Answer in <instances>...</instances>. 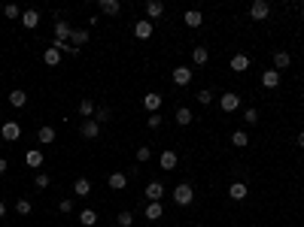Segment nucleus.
<instances>
[{
  "label": "nucleus",
  "mask_w": 304,
  "mask_h": 227,
  "mask_svg": "<svg viewBox=\"0 0 304 227\" xmlns=\"http://www.w3.org/2000/svg\"><path fill=\"white\" fill-rule=\"evenodd\" d=\"M183 21L189 28H201V21H204V15H201V9H189V13L183 15Z\"/></svg>",
  "instance_id": "412c9836"
},
{
  "label": "nucleus",
  "mask_w": 304,
  "mask_h": 227,
  "mask_svg": "<svg viewBox=\"0 0 304 227\" xmlns=\"http://www.w3.org/2000/svg\"><path fill=\"white\" fill-rule=\"evenodd\" d=\"M80 133L85 136V140H95V136L100 133V124L95 118H85V121H80Z\"/></svg>",
  "instance_id": "7ed1b4c3"
},
{
  "label": "nucleus",
  "mask_w": 304,
  "mask_h": 227,
  "mask_svg": "<svg viewBox=\"0 0 304 227\" xmlns=\"http://www.w3.org/2000/svg\"><path fill=\"white\" fill-rule=\"evenodd\" d=\"M231 70L234 73H246L250 70V55H234L231 58Z\"/></svg>",
  "instance_id": "ddd939ff"
},
{
  "label": "nucleus",
  "mask_w": 304,
  "mask_h": 227,
  "mask_svg": "<svg viewBox=\"0 0 304 227\" xmlns=\"http://www.w3.org/2000/svg\"><path fill=\"white\" fill-rule=\"evenodd\" d=\"M116 224H119V227H131V224H134V218H131V212H119V218H116Z\"/></svg>",
  "instance_id": "58836bf2"
},
{
  "label": "nucleus",
  "mask_w": 304,
  "mask_h": 227,
  "mask_svg": "<svg viewBox=\"0 0 304 227\" xmlns=\"http://www.w3.org/2000/svg\"><path fill=\"white\" fill-rule=\"evenodd\" d=\"M246 194H250V188H246L243 182H234V185L228 188V197L231 200H246Z\"/></svg>",
  "instance_id": "6ab92c4d"
},
{
  "label": "nucleus",
  "mask_w": 304,
  "mask_h": 227,
  "mask_svg": "<svg viewBox=\"0 0 304 227\" xmlns=\"http://www.w3.org/2000/svg\"><path fill=\"white\" fill-rule=\"evenodd\" d=\"M110 115H112V112H110L107 106H97V109H95V121H97V124H107Z\"/></svg>",
  "instance_id": "473e14b6"
},
{
  "label": "nucleus",
  "mask_w": 304,
  "mask_h": 227,
  "mask_svg": "<svg viewBox=\"0 0 304 227\" xmlns=\"http://www.w3.org/2000/svg\"><path fill=\"white\" fill-rule=\"evenodd\" d=\"M70 33H73V28L67 25V21H58V25H55V40L58 43H70Z\"/></svg>",
  "instance_id": "9b49d317"
},
{
  "label": "nucleus",
  "mask_w": 304,
  "mask_h": 227,
  "mask_svg": "<svg viewBox=\"0 0 304 227\" xmlns=\"http://www.w3.org/2000/svg\"><path fill=\"white\" fill-rule=\"evenodd\" d=\"M207 58H210V52L204 49V45H198V49H192V61H195L198 67H204V64H207Z\"/></svg>",
  "instance_id": "c85d7f7f"
},
{
  "label": "nucleus",
  "mask_w": 304,
  "mask_h": 227,
  "mask_svg": "<svg viewBox=\"0 0 304 227\" xmlns=\"http://www.w3.org/2000/svg\"><path fill=\"white\" fill-rule=\"evenodd\" d=\"M80 224H82V227H95V224H97V212H95V209H82V212H80Z\"/></svg>",
  "instance_id": "b1692460"
},
{
  "label": "nucleus",
  "mask_w": 304,
  "mask_h": 227,
  "mask_svg": "<svg viewBox=\"0 0 304 227\" xmlns=\"http://www.w3.org/2000/svg\"><path fill=\"white\" fill-rule=\"evenodd\" d=\"M243 121H250V124H256V121H258V109H253V106H250V109H246V112H243Z\"/></svg>",
  "instance_id": "a19ab883"
},
{
  "label": "nucleus",
  "mask_w": 304,
  "mask_h": 227,
  "mask_svg": "<svg viewBox=\"0 0 304 227\" xmlns=\"http://www.w3.org/2000/svg\"><path fill=\"white\" fill-rule=\"evenodd\" d=\"M268 13H271V6L265 3V0H256V3L250 6V18H256V21H262V18H268Z\"/></svg>",
  "instance_id": "0eeeda50"
},
{
  "label": "nucleus",
  "mask_w": 304,
  "mask_h": 227,
  "mask_svg": "<svg viewBox=\"0 0 304 227\" xmlns=\"http://www.w3.org/2000/svg\"><path fill=\"white\" fill-rule=\"evenodd\" d=\"M58 209H61L64 215H67V212H73V200H70V197H67V200H61V203H58Z\"/></svg>",
  "instance_id": "79ce46f5"
},
{
  "label": "nucleus",
  "mask_w": 304,
  "mask_h": 227,
  "mask_svg": "<svg viewBox=\"0 0 304 227\" xmlns=\"http://www.w3.org/2000/svg\"><path fill=\"white\" fill-rule=\"evenodd\" d=\"M198 103H201V106L213 103V91H207V88H204V91H198Z\"/></svg>",
  "instance_id": "4c0bfd02"
},
{
  "label": "nucleus",
  "mask_w": 304,
  "mask_h": 227,
  "mask_svg": "<svg viewBox=\"0 0 304 227\" xmlns=\"http://www.w3.org/2000/svg\"><path fill=\"white\" fill-rule=\"evenodd\" d=\"M80 115H82V118H92V115H95V103H92L88 97L80 100Z\"/></svg>",
  "instance_id": "2f4dec72"
},
{
  "label": "nucleus",
  "mask_w": 304,
  "mask_h": 227,
  "mask_svg": "<svg viewBox=\"0 0 304 227\" xmlns=\"http://www.w3.org/2000/svg\"><path fill=\"white\" fill-rule=\"evenodd\" d=\"M143 215H146V218H149V221H159L161 215H164V206H161V203H146Z\"/></svg>",
  "instance_id": "2eb2a0df"
},
{
  "label": "nucleus",
  "mask_w": 304,
  "mask_h": 227,
  "mask_svg": "<svg viewBox=\"0 0 304 227\" xmlns=\"http://www.w3.org/2000/svg\"><path fill=\"white\" fill-rule=\"evenodd\" d=\"M298 149H304V130L298 133Z\"/></svg>",
  "instance_id": "c03bdc74"
},
{
  "label": "nucleus",
  "mask_w": 304,
  "mask_h": 227,
  "mask_svg": "<svg viewBox=\"0 0 304 227\" xmlns=\"http://www.w3.org/2000/svg\"><path fill=\"white\" fill-rule=\"evenodd\" d=\"M6 170H9V164L3 161V157H0V176H3V173H6Z\"/></svg>",
  "instance_id": "37998d69"
},
{
  "label": "nucleus",
  "mask_w": 304,
  "mask_h": 227,
  "mask_svg": "<svg viewBox=\"0 0 304 227\" xmlns=\"http://www.w3.org/2000/svg\"><path fill=\"white\" fill-rule=\"evenodd\" d=\"M33 185H37L40 191H43V188H49V176H46V173H37V179H33Z\"/></svg>",
  "instance_id": "ea45409f"
},
{
  "label": "nucleus",
  "mask_w": 304,
  "mask_h": 227,
  "mask_svg": "<svg viewBox=\"0 0 304 227\" xmlns=\"http://www.w3.org/2000/svg\"><path fill=\"white\" fill-rule=\"evenodd\" d=\"M143 106H146V112H149V115H152V112H159V109H161V94H146V97H143Z\"/></svg>",
  "instance_id": "dca6fc26"
},
{
  "label": "nucleus",
  "mask_w": 304,
  "mask_h": 227,
  "mask_svg": "<svg viewBox=\"0 0 304 227\" xmlns=\"http://www.w3.org/2000/svg\"><path fill=\"white\" fill-rule=\"evenodd\" d=\"M149 157H152V149H149V145H140V149H137V161H140V164H146Z\"/></svg>",
  "instance_id": "c9c22d12"
},
{
  "label": "nucleus",
  "mask_w": 304,
  "mask_h": 227,
  "mask_svg": "<svg viewBox=\"0 0 304 227\" xmlns=\"http://www.w3.org/2000/svg\"><path fill=\"white\" fill-rule=\"evenodd\" d=\"M219 106H222V112H234V109L240 106V97L228 91V94H222V97H219Z\"/></svg>",
  "instance_id": "6e6552de"
},
{
  "label": "nucleus",
  "mask_w": 304,
  "mask_h": 227,
  "mask_svg": "<svg viewBox=\"0 0 304 227\" xmlns=\"http://www.w3.org/2000/svg\"><path fill=\"white\" fill-rule=\"evenodd\" d=\"M37 140H40L43 145H52V142H55V128H49V124H43V128L37 130Z\"/></svg>",
  "instance_id": "aec40b11"
},
{
  "label": "nucleus",
  "mask_w": 304,
  "mask_h": 227,
  "mask_svg": "<svg viewBox=\"0 0 304 227\" xmlns=\"http://www.w3.org/2000/svg\"><path fill=\"white\" fill-rule=\"evenodd\" d=\"M289 64H292L289 52H274V70H277V73H280V70H286Z\"/></svg>",
  "instance_id": "4be33fe9"
},
{
  "label": "nucleus",
  "mask_w": 304,
  "mask_h": 227,
  "mask_svg": "<svg viewBox=\"0 0 304 227\" xmlns=\"http://www.w3.org/2000/svg\"><path fill=\"white\" fill-rule=\"evenodd\" d=\"M73 194H80V197H88V194H92V182H88L85 176H80V179L73 182Z\"/></svg>",
  "instance_id": "4468645a"
},
{
  "label": "nucleus",
  "mask_w": 304,
  "mask_h": 227,
  "mask_svg": "<svg viewBox=\"0 0 304 227\" xmlns=\"http://www.w3.org/2000/svg\"><path fill=\"white\" fill-rule=\"evenodd\" d=\"M161 121H164V118H161V112H152V115H149V118H146V124H149V130H155V128H161Z\"/></svg>",
  "instance_id": "f704fd0d"
},
{
  "label": "nucleus",
  "mask_w": 304,
  "mask_h": 227,
  "mask_svg": "<svg viewBox=\"0 0 304 227\" xmlns=\"http://www.w3.org/2000/svg\"><path fill=\"white\" fill-rule=\"evenodd\" d=\"M301 13H304V3H301Z\"/></svg>",
  "instance_id": "49530a36"
},
{
  "label": "nucleus",
  "mask_w": 304,
  "mask_h": 227,
  "mask_svg": "<svg viewBox=\"0 0 304 227\" xmlns=\"http://www.w3.org/2000/svg\"><path fill=\"white\" fill-rule=\"evenodd\" d=\"M192 200H195V191H192L189 182H183V185L174 188V203H176V206H189Z\"/></svg>",
  "instance_id": "f257e3e1"
},
{
  "label": "nucleus",
  "mask_w": 304,
  "mask_h": 227,
  "mask_svg": "<svg viewBox=\"0 0 304 227\" xmlns=\"http://www.w3.org/2000/svg\"><path fill=\"white\" fill-rule=\"evenodd\" d=\"M231 145H238V149L250 145V136H246V130H234V133H231Z\"/></svg>",
  "instance_id": "7c9ffc66"
},
{
  "label": "nucleus",
  "mask_w": 304,
  "mask_h": 227,
  "mask_svg": "<svg viewBox=\"0 0 304 227\" xmlns=\"http://www.w3.org/2000/svg\"><path fill=\"white\" fill-rule=\"evenodd\" d=\"M43 61H46L49 67H58V64H61V52H58V49H52V45H49V49L43 52Z\"/></svg>",
  "instance_id": "393cba45"
},
{
  "label": "nucleus",
  "mask_w": 304,
  "mask_h": 227,
  "mask_svg": "<svg viewBox=\"0 0 304 227\" xmlns=\"http://www.w3.org/2000/svg\"><path fill=\"white\" fill-rule=\"evenodd\" d=\"M143 9H146V18H149V21H155V18L164 15V3H161V0H149Z\"/></svg>",
  "instance_id": "423d86ee"
},
{
  "label": "nucleus",
  "mask_w": 304,
  "mask_h": 227,
  "mask_svg": "<svg viewBox=\"0 0 304 227\" xmlns=\"http://www.w3.org/2000/svg\"><path fill=\"white\" fill-rule=\"evenodd\" d=\"M143 194L149 197V203H161V197H164V185H161V182H149Z\"/></svg>",
  "instance_id": "20e7f679"
},
{
  "label": "nucleus",
  "mask_w": 304,
  "mask_h": 227,
  "mask_svg": "<svg viewBox=\"0 0 304 227\" xmlns=\"http://www.w3.org/2000/svg\"><path fill=\"white\" fill-rule=\"evenodd\" d=\"M159 161H161V170H174V167H176V152H174V149L161 152V157H159Z\"/></svg>",
  "instance_id": "5701e85b"
},
{
  "label": "nucleus",
  "mask_w": 304,
  "mask_h": 227,
  "mask_svg": "<svg viewBox=\"0 0 304 227\" xmlns=\"http://www.w3.org/2000/svg\"><path fill=\"white\" fill-rule=\"evenodd\" d=\"M21 25H25L28 30H33L40 25V13H37V9H25V13H21Z\"/></svg>",
  "instance_id": "9d476101"
},
{
  "label": "nucleus",
  "mask_w": 304,
  "mask_h": 227,
  "mask_svg": "<svg viewBox=\"0 0 304 227\" xmlns=\"http://www.w3.org/2000/svg\"><path fill=\"white\" fill-rule=\"evenodd\" d=\"M189 82H192V70H189V67H176V70H174V85L183 88Z\"/></svg>",
  "instance_id": "1a4fd4ad"
},
{
  "label": "nucleus",
  "mask_w": 304,
  "mask_h": 227,
  "mask_svg": "<svg viewBox=\"0 0 304 227\" xmlns=\"http://www.w3.org/2000/svg\"><path fill=\"white\" fill-rule=\"evenodd\" d=\"M16 212H18V215H31V200L21 197V200L16 203Z\"/></svg>",
  "instance_id": "e433bc0d"
},
{
  "label": "nucleus",
  "mask_w": 304,
  "mask_h": 227,
  "mask_svg": "<svg viewBox=\"0 0 304 227\" xmlns=\"http://www.w3.org/2000/svg\"><path fill=\"white\" fill-rule=\"evenodd\" d=\"M134 37H137V40H149L152 37V21L149 18H140L137 25H134Z\"/></svg>",
  "instance_id": "39448f33"
},
{
  "label": "nucleus",
  "mask_w": 304,
  "mask_h": 227,
  "mask_svg": "<svg viewBox=\"0 0 304 227\" xmlns=\"http://www.w3.org/2000/svg\"><path fill=\"white\" fill-rule=\"evenodd\" d=\"M125 185H128V176H125V173H112V176H110V188H112V191H122Z\"/></svg>",
  "instance_id": "cd10ccee"
},
{
  "label": "nucleus",
  "mask_w": 304,
  "mask_h": 227,
  "mask_svg": "<svg viewBox=\"0 0 304 227\" xmlns=\"http://www.w3.org/2000/svg\"><path fill=\"white\" fill-rule=\"evenodd\" d=\"M0 136H3L6 142H16L18 136H21V128H18V121H3V128H0Z\"/></svg>",
  "instance_id": "f03ea898"
},
{
  "label": "nucleus",
  "mask_w": 304,
  "mask_h": 227,
  "mask_svg": "<svg viewBox=\"0 0 304 227\" xmlns=\"http://www.w3.org/2000/svg\"><path fill=\"white\" fill-rule=\"evenodd\" d=\"M3 15H6V18H21V9H18L16 3H6V6H3Z\"/></svg>",
  "instance_id": "72a5a7b5"
},
{
  "label": "nucleus",
  "mask_w": 304,
  "mask_h": 227,
  "mask_svg": "<svg viewBox=\"0 0 304 227\" xmlns=\"http://www.w3.org/2000/svg\"><path fill=\"white\" fill-rule=\"evenodd\" d=\"M9 103H13V106H25L28 103V94H25V91H21V88H16V91H9Z\"/></svg>",
  "instance_id": "bb28decb"
},
{
  "label": "nucleus",
  "mask_w": 304,
  "mask_h": 227,
  "mask_svg": "<svg viewBox=\"0 0 304 227\" xmlns=\"http://www.w3.org/2000/svg\"><path fill=\"white\" fill-rule=\"evenodd\" d=\"M85 43H88V30H80V28H76V30L70 33V45H76V49H82Z\"/></svg>",
  "instance_id": "a878e982"
},
{
  "label": "nucleus",
  "mask_w": 304,
  "mask_h": 227,
  "mask_svg": "<svg viewBox=\"0 0 304 227\" xmlns=\"http://www.w3.org/2000/svg\"><path fill=\"white\" fill-rule=\"evenodd\" d=\"M176 124H179V128H186V124H192V109L179 106V109H176Z\"/></svg>",
  "instance_id": "c756f323"
},
{
  "label": "nucleus",
  "mask_w": 304,
  "mask_h": 227,
  "mask_svg": "<svg viewBox=\"0 0 304 227\" xmlns=\"http://www.w3.org/2000/svg\"><path fill=\"white\" fill-rule=\"evenodd\" d=\"M3 215H6V203H0V218H3Z\"/></svg>",
  "instance_id": "a18cd8bd"
},
{
  "label": "nucleus",
  "mask_w": 304,
  "mask_h": 227,
  "mask_svg": "<svg viewBox=\"0 0 304 227\" xmlns=\"http://www.w3.org/2000/svg\"><path fill=\"white\" fill-rule=\"evenodd\" d=\"M25 164H28L31 170H40V167H43V152H40V149H31V152L25 155Z\"/></svg>",
  "instance_id": "a211bd4d"
},
{
  "label": "nucleus",
  "mask_w": 304,
  "mask_h": 227,
  "mask_svg": "<svg viewBox=\"0 0 304 227\" xmlns=\"http://www.w3.org/2000/svg\"><path fill=\"white\" fill-rule=\"evenodd\" d=\"M97 9H100L104 15H119V13H122L119 0H100V3H97Z\"/></svg>",
  "instance_id": "f8f14e48"
},
{
  "label": "nucleus",
  "mask_w": 304,
  "mask_h": 227,
  "mask_svg": "<svg viewBox=\"0 0 304 227\" xmlns=\"http://www.w3.org/2000/svg\"><path fill=\"white\" fill-rule=\"evenodd\" d=\"M277 85H280V73L271 67V70L262 73V88H277Z\"/></svg>",
  "instance_id": "f3484780"
}]
</instances>
